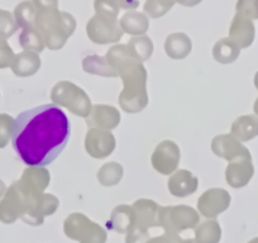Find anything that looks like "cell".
<instances>
[{
    "instance_id": "6da1fadb",
    "label": "cell",
    "mask_w": 258,
    "mask_h": 243,
    "mask_svg": "<svg viewBox=\"0 0 258 243\" xmlns=\"http://www.w3.org/2000/svg\"><path fill=\"white\" fill-rule=\"evenodd\" d=\"M71 126L56 104H44L23 111L14 122L12 145L28 166L53 162L68 145Z\"/></svg>"
},
{
    "instance_id": "7a4b0ae2",
    "label": "cell",
    "mask_w": 258,
    "mask_h": 243,
    "mask_svg": "<svg viewBox=\"0 0 258 243\" xmlns=\"http://www.w3.org/2000/svg\"><path fill=\"white\" fill-rule=\"evenodd\" d=\"M109 65L123 80V91L119 95V105L126 113H140L147 106V70L143 63L136 59L126 44H116L109 48L105 56Z\"/></svg>"
},
{
    "instance_id": "3957f363",
    "label": "cell",
    "mask_w": 258,
    "mask_h": 243,
    "mask_svg": "<svg viewBox=\"0 0 258 243\" xmlns=\"http://www.w3.org/2000/svg\"><path fill=\"white\" fill-rule=\"evenodd\" d=\"M34 26L41 33L48 49L57 51L66 44V41L76 29V21L70 13L58 8L39 9L36 13Z\"/></svg>"
},
{
    "instance_id": "277c9868",
    "label": "cell",
    "mask_w": 258,
    "mask_h": 243,
    "mask_svg": "<svg viewBox=\"0 0 258 243\" xmlns=\"http://www.w3.org/2000/svg\"><path fill=\"white\" fill-rule=\"evenodd\" d=\"M51 100L81 118L89 116L93 108L88 94L71 81L57 83L51 91Z\"/></svg>"
},
{
    "instance_id": "5b68a950",
    "label": "cell",
    "mask_w": 258,
    "mask_h": 243,
    "mask_svg": "<svg viewBox=\"0 0 258 243\" xmlns=\"http://www.w3.org/2000/svg\"><path fill=\"white\" fill-rule=\"evenodd\" d=\"M64 234L79 243H106L105 229L83 213H73L63 222Z\"/></svg>"
},
{
    "instance_id": "8992f818",
    "label": "cell",
    "mask_w": 258,
    "mask_h": 243,
    "mask_svg": "<svg viewBox=\"0 0 258 243\" xmlns=\"http://www.w3.org/2000/svg\"><path fill=\"white\" fill-rule=\"evenodd\" d=\"M199 222V213L187 205L160 207L158 224L165 229V232L180 233L181 230L195 228Z\"/></svg>"
},
{
    "instance_id": "52a82bcc",
    "label": "cell",
    "mask_w": 258,
    "mask_h": 243,
    "mask_svg": "<svg viewBox=\"0 0 258 243\" xmlns=\"http://www.w3.org/2000/svg\"><path fill=\"white\" fill-rule=\"evenodd\" d=\"M89 39L96 44H109L120 41L124 32L118 18L95 14L86 24Z\"/></svg>"
},
{
    "instance_id": "ba28073f",
    "label": "cell",
    "mask_w": 258,
    "mask_h": 243,
    "mask_svg": "<svg viewBox=\"0 0 258 243\" xmlns=\"http://www.w3.org/2000/svg\"><path fill=\"white\" fill-rule=\"evenodd\" d=\"M180 158V147L173 141L166 140L155 148L151 162L153 168L161 175H171L177 170Z\"/></svg>"
},
{
    "instance_id": "9c48e42d",
    "label": "cell",
    "mask_w": 258,
    "mask_h": 243,
    "mask_svg": "<svg viewBox=\"0 0 258 243\" xmlns=\"http://www.w3.org/2000/svg\"><path fill=\"white\" fill-rule=\"evenodd\" d=\"M232 198L225 189L212 188L203 193L198 200V210L205 218H217L229 208Z\"/></svg>"
},
{
    "instance_id": "30bf717a",
    "label": "cell",
    "mask_w": 258,
    "mask_h": 243,
    "mask_svg": "<svg viewBox=\"0 0 258 243\" xmlns=\"http://www.w3.org/2000/svg\"><path fill=\"white\" fill-rule=\"evenodd\" d=\"M115 148V137L113 133L103 128H90L85 137V150L91 157L105 158Z\"/></svg>"
},
{
    "instance_id": "8fae6325",
    "label": "cell",
    "mask_w": 258,
    "mask_h": 243,
    "mask_svg": "<svg viewBox=\"0 0 258 243\" xmlns=\"http://www.w3.org/2000/svg\"><path fill=\"white\" fill-rule=\"evenodd\" d=\"M212 151L218 157L224 158L229 162L240 157H252L249 150L232 133L215 136L212 141Z\"/></svg>"
},
{
    "instance_id": "7c38bea8",
    "label": "cell",
    "mask_w": 258,
    "mask_h": 243,
    "mask_svg": "<svg viewBox=\"0 0 258 243\" xmlns=\"http://www.w3.org/2000/svg\"><path fill=\"white\" fill-rule=\"evenodd\" d=\"M253 175H254V166L252 163V157H240L230 161L225 170L227 183L234 189H240L248 185Z\"/></svg>"
},
{
    "instance_id": "4fadbf2b",
    "label": "cell",
    "mask_w": 258,
    "mask_h": 243,
    "mask_svg": "<svg viewBox=\"0 0 258 243\" xmlns=\"http://www.w3.org/2000/svg\"><path fill=\"white\" fill-rule=\"evenodd\" d=\"M85 119L88 127L111 131L118 127L120 123V113L118 109L111 105L96 104L93 105L90 114Z\"/></svg>"
},
{
    "instance_id": "5bb4252c",
    "label": "cell",
    "mask_w": 258,
    "mask_h": 243,
    "mask_svg": "<svg viewBox=\"0 0 258 243\" xmlns=\"http://www.w3.org/2000/svg\"><path fill=\"white\" fill-rule=\"evenodd\" d=\"M168 192L177 198H186L198 190L199 180L187 170H177L171 173L167 181Z\"/></svg>"
},
{
    "instance_id": "9a60e30c",
    "label": "cell",
    "mask_w": 258,
    "mask_h": 243,
    "mask_svg": "<svg viewBox=\"0 0 258 243\" xmlns=\"http://www.w3.org/2000/svg\"><path fill=\"white\" fill-rule=\"evenodd\" d=\"M132 208L135 212V227L147 230L152 227H160L158 224L160 207L157 203L150 199H140L132 205Z\"/></svg>"
},
{
    "instance_id": "2e32d148",
    "label": "cell",
    "mask_w": 258,
    "mask_h": 243,
    "mask_svg": "<svg viewBox=\"0 0 258 243\" xmlns=\"http://www.w3.org/2000/svg\"><path fill=\"white\" fill-rule=\"evenodd\" d=\"M254 37L255 28L252 19L235 14L232 23H230L229 38L242 49L249 47L254 41Z\"/></svg>"
},
{
    "instance_id": "e0dca14e",
    "label": "cell",
    "mask_w": 258,
    "mask_h": 243,
    "mask_svg": "<svg viewBox=\"0 0 258 243\" xmlns=\"http://www.w3.org/2000/svg\"><path fill=\"white\" fill-rule=\"evenodd\" d=\"M49 180H51V175L46 168L41 166H31L24 171L21 185L28 192L42 194L49 185Z\"/></svg>"
},
{
    "instance_id": "ac0fdd59",
    "label": "cell",
    "mask_w": 258,
    "mask_h": 243,
    "mask_svg": "<svg viewBox=\"0 0 258 243\" xmlns=\"http://www.w3.org/2000/svg\"><path fill=\"white\" fill-rule=\"evenodd\" d=\"M192 43L187 34L172 33L166 38L165 51L172 59H183L190 54Z\"/></svg>"
},
{
    "instance_id": "d6986e66",
    "label": "cell",
    "mask_w": 258,
    "mask_h": 243,
    "mask_svg": "<svg viewBox=\"0 0 258 243\" xmlns=\"http://www.w3.org/2000/svg\"><path fill=\"white\" fill-rule=\"evenodd\" d=\"M230 133L240 142H248L258 136V116L242 115L233 122Z\"/></svg>"
},
{
    "instance_id": "ffe728a7",
    "label": "cell",
    "mask_w": 258,
    "mask_h": 243,
    "mask_svg": "<svg viewBox=\"0 0 258 243\" xmlns=\"http://www.w3.org/2000/svg\"><path fill=\"white\" fill-rule=\"evenodd\" d=\"M108 227L118 233H128L135 227V212L129 205H118L111 212Z\"/></svg>"
},
{
    "instance_id": "44dd1931",
    "label": "cell",
    "mask_w": 258,
    "mask_h": 243,
    "mask_svg": "<svg viewBox=\"0 0 258 243\" xmlns=\"http://www.w3.org/2000/svg\"><path fill=\"white\" fill-rule=\"evenodd\" d=\"M121 29L131 36H143L150 28V21L146 13L140 12H128L119 21Z\"/></svg>"
},
{
    "instance_id": "7402d4cb",
    "label": "cell",
    "mask_w": 258,
    "mask_h": 243,
    "mask_svg": "<svg viewBox=\"0 0 258 243\" xmlns=\"http://www.w3.org/2000/svg\"><path fill=\"white\" fill-rule=\"evenodd\" d=\"M240 48L230 38H222L213 47V57L217 63L228 65L239 57Z\"/></svg>"
},
{
    "instance_id": "603a6c76",
    "label": "cell",
    "mask_w": 258,
    "mask_h": 243,
    "mask_svg": "<svg viewBox=\"0 0 258 243\" xmlns=\"http://www.w3.org/2000/svg\"><path fill=\"white\" fill-rule=\"evenodd\" d=\"M41 68V58L38 53L33 51H27L18 54L16 63L13 65V70L16 75L19 76H32Z\"/></svg>"
},
{
    "instance_id": "cb8c5ba5",
    "label": "cell",
    "mask_w": 258,
    "mask_h": 243,
    "mask_svg": "<svg viewBox=\"0 0 258 243\" xmlns=\"http://www.w3.org/2000/svg\"><path fill=\"white\" fill-rule=\"evenodd\" d=\"M83 69L85 73L93 74V75L105 76V78H116L119 74L109 65L105 57L98 56V54H91L84 58Z\"/></svg>"
},
{
    "instance_id": "d4e9b609",
    "label": "cell",
    "mask_w": 258,
    "mask_h": 243,
    "mask_svg": "<svg viewBox=\"0 0 258 243\" xmlns=\"http://www.w3.org/2000/svg\"><path fill=\"white\" fill-rule=\"evenodd\" d=\"M222 238V228L215 219L205 220L195 227L197 243H219Z\"/></svg>"
},
{
    "instance_id": "484cf974",
    "label": "cell",
    "mask_w": 258,
    "mask_h": 243,
    "mask_svg": "<svg viewBox=\"0 0 258 243\" xmlns=\"http://www.w3.org/2000/svg\"><path fill=\"white\" fill-rule=\"evenodd\" d=\"M126 46H128V49L132 53V56L141 63L147 61L153 53L152 39L147 36L133 37Z\"/></svg>"
},
{
    "instance_id": "4316f807",
    "label": "cell",
    "mask_w": 258,
    "mask_h": 243,
    "mask_svg": "<svg viewBox=\"0 0 258 243\" xmlns=\"http://www.w3.org/2000/svg\"><path fill=\"white\" fill-rule=\"evenodd\" d=\"M123 166L118 162L105 163L98 171V180L103 187H114L119 184V181L123 177Z\"/></svg>"
},
{
    "instance_id": "83f0119b",
    "label": "cell",
    "mask_w": 258,
    "mask_h": 243,
    "mask_svg": "<svg viewBox=\"0 0 258 243\" xmlns=\"http://www.w3.org/2000/svg\"><path fill=\"white\" fill-rule=\"evenodd\" d=\"M21 44L27 51H33L37 53L43 51L44 47H46L43 38H42L41 33L36 27L24 28L23 33L21 34Z\"/></svg>"
},
{
    "instance_id": "f1b7e54d",
    "label": "cell",
    "mask_w": 258,
    "mask_h": 243,
    "mask_svg": "<svg viewBox=\"0 0 258 243\" xmlns=\"http://www.w3.org/2000/svg\"><path fill=\"white\" fill-rule=\"evenodd\" d=\"M37 8L33 2H23L16 8L17 22L23 28H31L34 27V19H36Z\"/></svg>"
},
{
    "instance_id": "f546056e",
    "label": "cell",
    "mask_w": 258,
    "mask_h": 243,
    "mask_svg": "<svg viewBox=\"0 0 258 243\" xmlns=\"http://www.w3.org/2000/svg\"><path fill=\"white\" fill-rule=\"evenodd\" d=\"M175 3L176 0H147L145 4V13L151 18H160L167 14Z\"/></svg>"
},
{
    "instance_id": "4dcf8cb0",
    "label": "cell",
    "mask_w": 258,
    "mask_h": 243,
    "mask_svg": "<svg viewBox=\"0 0 258 243\" xmlns=\"http://www.w3.org/2000/svg\"><path fill=\"white\" fill-rule=\"evenodd\" d=\"M235 11L248 19H258V0H238Z\"/></svg>"
},
{
    "instance_id": "1f68e13d",
    "label": "cell",
    "mask_w": 258,
    "mask_h": 243,
    "mask_svg": "<svg viewBox=\"0 0 258 243\" xmlns=\"http://www.w3.org/2000/svg\"><path fill=\"white\" fill-rule=\"evenodd\" d=\"M94 8L96 14H103V16L114 17L116 18L119 14V6L116 0H95L94 2Z\"/></svg>"
},
{
    "instance_id": "d6a6232c",
    "label": "cell",
    "mask_w": 258,
    "mask_h": 243,
    "mask_svg": "<svg viewBox=\"0 0 258 243\" xmlns=\"http://www.w3.org/2000/svg\"><path fill=\"white\" fill-rule=\"evenodd\" d=\"M17 24L14 23L13 16L8 12L0 11V34L12 36L16 32Z\"/></svg>"
},
{
    "instance_id": "836d02e7",
    "label": "cell",
    "mask_w": 258,
    "mask_h": 243,
    "mask_svg": "<svg viewBox=\"0 0 258 243\" xmlns=\"http://www.w3.org/2000/svg\"><path fill=\"white\" fill-rule=\"evenodd\" d=\"M147 243H197L195 239L190 238V239H182L177 233L165 232V234L160 235V237L151 238L147 240Z\"/></svg>"
},
{
    "instance_id": "e575fe53",
    "label": "cell",
    "mask_w": 258,
    "mask_h": 243,
    "mask_svg": "<svg viewBox=\"0 0 258 243\" xmlns=\"http://www.w3.org/2000/svg\"><path fill=\"white\" fill-rule=\"evenodd\" d=\"M148 239H150V235H148L147 229L133 227L126 233L125 243H147Z\"/></svg>"
},
{
    "instance_id": "d590c367",
    "label": "cell",
    "mask_w": 258,
    "mask_h": 243,
    "mask_svg": "<svg viewBox=\"0 0 258 243\" xmlns=\"http://www.w3.org/2000/svg\"><path fill=\"white\" fill-rule=\"evenodd\" d=\"M37 11L39 9H51L58 8V0H33Z\"/></svg>"
},
{
    "instance_id": "8d00e7d4",
    "label": "cell",
    "mask_w": 258,
    "mask_h": 243,
    "mask_svg": "<svg viewBox=\"0 0 258 243\" xmlns=\"http://www.w3.org/2000/svg\"><path fill=\"white\" fill-rule=\"evenodd\" d=\"M119 8L125 9V11H135L138 6L140 2L138 0H116Z\"/></svg>"
},
{
    "instance_id": "74e56055",
    "label": "cell",
    "mask_w": 258,
    "mask_h": 243,
    "mask_svg": "<svg viewBox=\"0 0 258 243\" xmlns=\"http://www.w3.org/2000/svg\"><path fill=\"white\" fill-rule=\"evenodd\" d=\"M203 0H176V3L181 4L183 7H195L202 3Z\"/></svg>"
},
{
    "instance_id": "f35d334b",
    "label": "cell",
    "mask_w": 258,
    "mask_h": 243,
    "mask_svg": "<svg viewBox=\"0 0 258 243\" xmlns=\"http://www.w3.org/2000/svg\"><path fill=\"white\" fill-rule=\"evenodd\" d=\"M253 111H254V114H255V115L258 116V98L255 99V101H254V105H253Z\"/></svg>"
},
{
    "instance_id": "ab89813d",
    "label": "cell",
    "mask_w": 258,
    "mask_h": 243,
    "mask_svg": "<svg viewBox=\"0 0 258 243\" xmlns=\"http://www.w3.org/2000/svg\"><path fill=\"white\" fill-rule=\"evenodd\" d=\"M254 86H255V89L258 90V71L255 73V75H254Z\"/></svg>"
},
{
    "instance_id": "60d3db41",
    "label": "cell",
    "mask_w": 258,
    "mask_h": 243,
    "mask_svg": "<svg viewBox=\"0 0 258 243\" xmlns=\"http://www.w3.org/2000/svg\"><path fill=\"white\" fill-rule=\"evenodd\" d=\"M248 243H258V237L253 238V239H250L249 242H248Z\"/></svg>"
}]
</instances>
